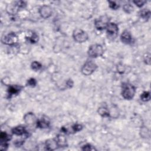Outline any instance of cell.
<instances>
[{
	"label": "cell",
	"instance_id": "1",
	"mask_svg": "<svg viewBox=\"0 0 151 151\" xmlns=\"http://www.w3.org/2000/svg\"><path fill=\"white\" fill-rule=\"evenodd\" d=\"M136 93V88L129 83H123L122 85V96L126 100L132 99Z\"/></svg>",
	"mask_w": 151,
	"mask_h": 151
},
{
	"label": "cell",
	"instance_id": "18",
	"mask_svg": "<svg viewBox=\"0 0 151 151\" xmlns=\"http://www.w3.org/2000/svg\"><path fill=\"white\" fill-rule=\"evenodd\" d=\"M139 16L143 20H148L150 18V12L148 9H143L139 12Z\"/></svg>",
	"mask_w": 151,
	"mask_h": 151
},
{
	"label": "cell",
	"instance_id": "9",
	"mask_svg": "<svg viewBox=\"0 0 151 151\" xmlns=\"http://www.w3.org/2000/svg\"><path fill=\"white\" fill-rule=\"evenodd\" d=\"M121 42L126 44H129L132 42V37L131 34L128 30H125L120 36Z\"/></svg>",
	"mask_w": 151,
	"mask_h": 151
},
{
	"label": "cell",
	"instance_id": "4",
	"mask_svg": "<svg viewBox=\"0 0 151 151\" xmlns=\"http://www.w3.org/2000/svg\"><path fill=\"white\" fill-rule=\"evenodd\" d=\"M97 68L98 66L93 61H87L81 67V72L82 74L85 76H90L96 71Z\"/></svg>",
	"mask_w": 151,
	"mask_h": 151
},
{
	"label": "cell",
	"instance_id": "28",
	"mask_svg": "<svg viewBox=\"0 0 151 151\" xmlns=\"http://www.w3.org/2000/svg\"><path fill=\"white\" fill-rule=\"evenodd\" d=\"M74 83H73V81H72V80L70 79V80H68L66 82V85L68 87V88H71L73 87Z\"/></svg>",
	"mask_w": 151,
	"mask_h": 151
},
{
	"label": "cell",
	"instance_id": "16",
	"mask_svg": "<svg viewBox=\"0 0 151 151\" xmlns=\"http://www.w3.org/2000/svg\"><path fill=\"white\" fill-rule=\"evenodd\" d=\"M37 126L40 128H47L49 126L50 122L47 120L41 119L37 121Z\"/></svg>",
	"mask_w": 151,
	"mask_h": 151
},
{
	"label": "cell",
	"instance_id": "17",
	"mask_svg": "<svg viewBox=\"0 0 151 151\" xmlns=\"http://www.w3.org/2000/svg\"><path fill=\"white\" fill-rule=\"evenodd\" d=\"M11 139V136L5 132H1L0 134V141L1 143H7Z\"/></svg>",
	"mask_w": 151,
	"mask_h": 151
},
{
	"label": "cell",
	"instance_id": "8",
	"mask_svg": "<svg viewBox=\"0 0 151 151\" xmlns=\"http://www.w3.org/2000/svg\"><path fill=\"white\" fill-rule=\"evenodd\" d=\"M39 13L43 18H48L52 15V8L49 5H43L39 9Z\"/></svg>",
	"mask_w": 151,
	"mask_h": 151
},
{
	"label": "cell",
	"instance_id": "24",
	"mask_svg": "<svg viewBox=\"0 0 151 151\" xmlns=\"http://www.w3.org/2000/svg\"><path fill=\"white\" fill-rule=\"evenodd\" d=\"M109 7L114 10H118L120 7V5L117 4L115 1H109Z\"/></svg>",
	"mask_w": 151,
	"mask_h": 151
},
{
	"label": "cell",
	"instance_id": "13",
	"mask_svg": "<svg viewBox=\"0 0 151 151\" xmlns=\"http://www.w3.org/2000/svg\"><path fill=\"white\" fill-rule=\"evenodd\" d=\"M11 131L13 134L17 136H22L27 133L25 128L23 126H18L14 128Z\"/></svg>",
	"mask_w": 151,
	"mask_h": 151
},
{
	"label": "cell",
	"instance_id": "7",
	"mask_svg": "<svg viewBox=\"0 0 151 151\" xmlns=\"http://www.w3.org/2000/svg\"><path fill=\"white\" fill-rule=\"evenodd\" d=\"M109 23V19L106 16H102L94 21V26L98 30L106 29Z\"/></svg>",
	"mask_w": 151,
	"mask_h": 151
},
{
	"label": "cell",
	"instance_id": "11",
	"mask_svg": "<svg viewBox=\"0 0 151 151\" xmlns=\"http://www.w3.org/2000/svg\"><path fill=\"white\" fill-rule=\"evenodd\" d=\"M45 147L46 149L49 150H54L57 149L59 145L56 138L47 140L45 143Z\"/></svg>",
	"mask_w": 151,
	"mask_h": 151
},
{
	"label": "cell",
	"instance_id": "5",
	"mask_svg": "<svg viewBox=\"0 0 151 151\" xmlns=\"http://www.w3.org/2000/svg\"><path fill=\"white\" fill-rule=\"evenodd\" d=\"M73 37L77 43H84L87 40V34L81 29H76L73 33Z\"/></svg>",
	"mask_w": 151,
	"mask_h": 151
},
{
	"label": "cell",
	"instance_id": "6",
	"mask_svg": "<svg viewBox=\"0 0 151 151\" xmlns=\"http://www.w3.org/2000/svg\"><path fill=\"white\" fill-rule=\"evenodd\" d=\"M18 40V36L14 33H10L2 38V42L8 46H14L17 43Z\"/></svg>",
	"mask_w": 151,
	"mask_h": 151
},
{
	"label": "cell",
	"instance_id": "20",
	"mask_svg": "<svg viewBox=\"0 0 151 151\" xmlns=\"http://www.w3.org/2000/svg\"><path fill=\"white\" fill-rule=\"evenodd\" d=\"M141 99L143 102H148L150 100V94L149 92H144L141 95Z\"/></svg>",
	"mask_w": 151,
	"mask_h": 151
},
{
	"label": "cell",
	"instance_id": "2",
	"mask_svg": "<svg viewBox=\"0 0 151 151\" xmlns=\"http://www.w3.org/2000/svg\"><path fill=\"white\" fill-rule=\"evenodd\" d=\"M88 55L91 58H97L102 56L104 53L103 47L100 44H93L89 47Z\"/></svg>",
	"mask_w": 151,
	"mask_h": 151
},
{
	"label": "cell",
	"instance_id": "3",
	"mask_svg": "<svg viewBox=\"0 0 151 151\" xmlns=\"http://www.w3.org/2000/svg\"><path fill=\"white\" fill-rule=\"evenodd\" d=\"M106 29L107 36L109 40H114L117 38L118 36L119 29L116 24L114 23H109Z\"/></svg>",
	"mask_w": 151,
	"mask_h": 151
},
{
	"label": "cell",
	"instance_id": "14",
	"mask_svg": "<svg viewBox=\"0 0 151 151\" xmlns=\"http://www.w3.org/2000/svg\"><path fill=\"white\" fill-rule=\"evenodd\" d=\"M59 147H64L67 146V140L63 135H59L56 138Z\"/></svg>",
	"mask_w": 151,
	"mask_h": 151
},
{
	"label": "cell",
	"instance_id": "22",
	"mask_svg": "<svg viewBox=\"0 0 151 151\" xmlns=\"http://www.w3.org/2000/svg\"><path fill=\"white\" fill-rule=\"evenodd\" d=\"M123 9L124 11L128 14L131 13L133 11V6L130 4H125L123 7Z\"/></svg>",
	"mask_w": 151,
	"mask_h": 151
},
{
	"label": "cell",
	"instance_id": "25",
	"mask_svg": "<svg viewBox=\"0 0 151 151\" xmlns=\"http://www.w3.org/2000/svg\"><path fill=\"white\" fill-rule=\"evenodd\" d=\"M81 150L89 151V150H96V149L94 148V147H93L91 145L86 144V145H84L83 147L81 148Z\"/></svg>",
	"mask_w": 151,
	"mask_h": 151
},
{
	"label": "cell",
	"instance_id": "27",
	"mask_svg": "<svg viewBox=\"0 0 151 151\" xmlns=\"http://www.w3.org/2000/svg\"><path fill=\"white\" fill-rule=\"evenodd\" d=\"M150 54L148 53V54H146V56H145L144 57V60L148 64H150Z\"/></svg>",
	"mask_w": 151,
	"mask_h": 151
},
{
	"label": "cell",
	"instance_id": "15",
	"mask_svg": "<svg viewBox=\"0 0 151 151\" xmlns=\"http://www.w3.org/2000/svg\"><path fill=\"white\" fill-rule=\"evenodd\" d=\"M98 113L102 117H110L109 109L106 106H101L98 109Z\"/></svg>",
	"mask_w": 151,
	"mask_h": 151
},
{
	"label": "cell",
	"instance_id": "26",
	"mask_svg": "<svg viewBox=\"0 0 151 151\" xmlns=\"http://www.w3.org/2000/svg\"><path fill=\"white\" fill-rule=\"evenodd\" d=\"M133 3H135L136 5V6H138V7H142L146 3V1H133Z\"/></svg>",
	"mask_w": 151,
	"mask_h": 151
},
{
	"label": "cell",
	"instance_id": "21",
	"mask_svg": "<svg viewBox=\"0 0 151 151\" xmlns=\"http://www.w3.org/2000/svg\"><path fill=\"white\" fill-rule=\"evenodd\" d=\"M31 67L32 69L34 71H38L39 70H40L41 68H42V65L38 61H33L32 63H31Z\"/></svg>",
	"mask_w": 151,
	"mask_h": 151
},
{
	"label": "cell",
	"instance_id": "10",
	"mask_svg": "<svg viewBox=\"0 0 151 151\" xmlns=\"http://www.w3.org/2000/svg\"><path fill=\"white\" fill-rule=\"evenodd\" d=\"M24 120L29 125H33L34 123H36L37 121L35 115L31 112L27 113L26 115H25L24 116Z\"/></svg>",
	"mask_w": 151,
	"mask_h": 151
},
{
	"label": "cell",
	"instance_id": "12",
	"mask_svg": "<svg viewBox=\"0 0 151 151\" xmlns=\"http://www.w3.org/2000/svg\"><path fill=\"white\" fill-rule=\"evenodd\" d=\"M22 87L17 85H12L9 86L8 89V98H11L12 96L18 94L22 89Z\"/></svg>",
	"mask_w": 151,
	"mask_h": 151
},
{
	"label": "cell",
	"instance_id": "23",
	"mask_svg": "<svg viewBox=\"0 0 151 151\" xmlns=\"http://www.w3.org/2000/svg\"><path fill=\"white\" fill-rule=\"evenodd\" d=\"M27 85H28V86H30V87H35L36 85H37V81H36V80L35 79L31 78L29 80H27Z\"/></svg>",
	"mask_w": 151,
	"mask_h": 151
},
{
	"label": "cell",
	"instance_id": "19",
	"mask_svg": "<svg viewBox=\"0 0 151 151\" xmlns=\"http://www.w3.org/2000/svg\"><path fill=\"white\" fill-rule=\"evenodd\" d=\"M27 39L28 40V42H29L32 44H34L38 42V36L36 33H32L30 36H29V37H27Z\"/></svg>",
	"mask_w": 151,
	"mask_h": 151
}]
</instances>
